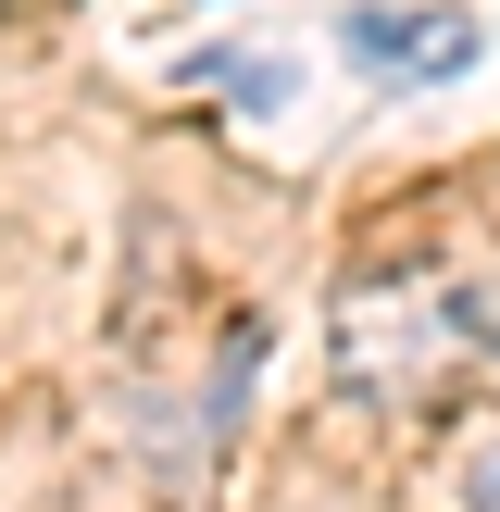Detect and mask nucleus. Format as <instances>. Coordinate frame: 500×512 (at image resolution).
I'll return each mask as SVG.
<instances>
[{
  "instance_id": "1",
  "label": "nucleus",
  "mask_w": 500,
  "mask_h": 512,
  "mask_svg": "<svg viewBox=\"0 0 500 512\" xmlns=\"http://www.w3.org/2000/svg\"><path fill=\"white\" fill-rule=\"evenodd\" d=\"M475 350H488V288H463L438 263H388L338 288V388L375 413H425Z\"/></svg>"
},
{
  "instance_id": "2",
  "label": "nucleus",
  "mask_w": 500,
  "mask_h": 512,
  "mask_svg": "<svg viewBox=\"0 0 500 512\" xmlns=\"http://www.w3.org/2000/svg\"><path fill=\"white\" fill-rule=\"evenodd\" d=\"M338 50L363 75H388V88H438V75H463L475 50H488V25H475V13H400V0H363V13H338Z\"/></svg>"
},
{
  "instance_id": "3",
  "label": "nucleus",
  "mask_w": 500,
  "mask_h": 512,
  "mask_svg": "<svg viewBox=\"0 0 500 512\" xmlns=\"http://www.w3.org/2000/svg\"><path fill=\"white\" fill-rule=\"evenodd\" d=\"M463 512H500V438H488V450L463 463Z\"/></svg>"
},
{
  "instance_id": "4",
  "label": "nucleus",
  "mask_w": 500,
  "mask_h": 512,
  "mask_svg": "<svg viewBox=\"0 0 500 512\" xmlns=\"http://www.w3.org/2000/svg\"><path fill=\"white\" fill-rule=\"evenodd\" d=\"M488 363H500V288H488Z\"/></svg>"
}]
</instances>
